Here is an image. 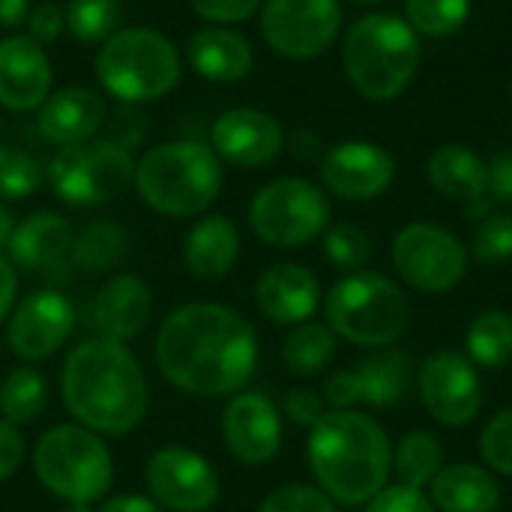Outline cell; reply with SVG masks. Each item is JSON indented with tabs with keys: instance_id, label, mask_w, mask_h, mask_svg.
<instances>
[{
	"instance_id": "cell-1",
	"label": "cell",
	"mask_w": 512,
	"mask_h": 512,
	"mask_svg": "<svg viewBox=\"0 0 512 512\" xmlns=\"http://www.w3.org/2000/svg\"><path fill=\"white\" fill-rule=\"evenodd\" d=\"M156 366L183 393L234 396L258 366L252 324L222 303H183L156 333Z\"/></svg>"
},
{
	"instance_id": "cell-2",
	"label": "cell",
	"mask_w": 512,
	"mask_h": 512,
	"mask_svg": "<svg viewBox=\"0 0 512 512\" xmlns=\"http://www.w3.org/2000/svg\"><path fill=\"white\" fill-rule=\"evenodd\" d=\"M60 396L78 426L96 435L138 429L150 408L147 378L123 342L87 339L75 345L60 372Z\"/></svg>"
},
{
	"instance_id": "cell-3",
	"label": "cell",
	"mask_w": 512,
	"mask_h": 512,
	"mask_svg": "<svg viewBox=\"0 0 512 512\" xmlns=\"http://www.w3.org/2000/svg\"><path fill=\"white\" fill-rule=\"evenodd\" d=\"M309 468L318 489L345 507L369 504L387 489L393 447L384 429L360 411H327L309 429Z\"/></svg>"
},
{
	"instance_id": "cell-4",
	"label": "cell",
	"mask_w": 512,
	"mask_h": 512,
	"mask_svg": "<svg viewBox=\"0 0 512 512\" xmlns=\"http://www.w3.org/2000/svg\"><path fill=\"white\" fill-rule=\"evenodd\" d=\"M135 192L141 201L171 219L210 210L222 192V159L201 141H168L135 159Z\"/></svg>"
},
{
	"instance_id": "cell-5",
	"label": "cell",
	"mask_w": 512,
	"mask_h": 512,
	"mask_svg": "<svg viewBox=\"0 0 512 512\" xmlns=\"http://www.w3.org/2000/svg\"><path fill=\"white\" fill-rule=\"evenodd\" d=\"M342 63L360 96L390 102L408 90L420 69L417 30L393 12L363 15L342 42Z\"/></svg>"
},
{
	"instance_id": "cell-6",
	"label": "cell",
	"mask_w": 512,
	"mask_h": 512,
	"mask_svg": "<svg viewBox=\"0 0 512 512\" xmlns=\"http://www.w3.org/2000/svg\"><path fill=\"white\" fill-rule=\"evenodd\" d=\"M96 78L123 105H144L168 96L183 75L177 45L153 27H120L96 51Z\"/></svg>"
},
{
	"instance_id": "cell-7",
	"label": "cell",
	"mask_w": 512,
	"mask_h": 512,
	"mask_svg": "<svg viewBox=\"0 0 512 512\" xmlns=\"http://www.w3.org/2000/svg\"><path fill=\"white\" fill-rule=\"evenodd\" d=\"M324 315L336 336L363 348H384L408 330L411 306L393 279L357 270L330 288Z\"/></svg>"
},
{
	"instance_id": "cell-8",
	"label": "cell",
	"mask_w": 512,
	"mask_h": 512,
	"mask_svg": "<svg viewBox=\"0 0 512 512\" xmlns=\"http://www.w3.org/2000/svg\"><path fill=\"white\" fill-rule=\"evenodd\" d=\"M39 483L66 504H93L114 483V459L105 441L84 426H54L33 447Z\"/></svg>"
},
{
	"instance_id": "cell-9",
	"label": "cell",
	"mask_w": 512,
	"mask_h": 512,
	"mask_svg": "<svg viewBox=\"0 0 512 512\" xmlns=\"http://www.w3.org/2000/svg\"><path fill=\"white\" fill-rule=\"evenodd\" d=\"M48 183L69 207H99L132 189L135 159L108 138H90L60 147L48 165Z\"/></svg>"
},
{
	"instance_id": "cell-10",
	"label": "cell",
	"mask_w": 512,
	"mask_h": 512,
	"mask_svg": "<svg viewBox=\"0 0 512 512\" xmlns=\"http://www.w3.org/2000/svg\"><path fill=\"white\" fill-rule=\"evenodd\" d=\"M249 225L258 240L276 249H297L330 225V198L303 177H279L258 189L249 204Z\"/></svg>"
},
{
	"instance_id": "cell-11",
	"label": "cell",
	"mask_w": 512,
	"mask_h": 512,
	"mask_svg": "<svg viewBox=\"0 0 512 512\" xmlns=\"http://www.w3.org/2000/svg\"><path fill=\"white\" fill-rule=\"evenodd\" d=\"M396 273L423 294H444L468 273L465 243L441 225L411 222L393 240Z\"/></svg>"
},
{
	"instance_id": "cell-12",
	"label": "cell",
	"mask_w": 512,
	"mask_h": 512,
	"mask_svg": "<svg viewBox=\"0 0 512 512\" xmlns=\"http://www.w3.org/2000/svg\"><path fill=\"white\" fill-rule=\"evenodd\" d=\"M342 30L339 0H264L261 36L288 60L321 57Z\"/></svg>"
},
{
	"instance_id": "cell-13",
	"label": "cell",
	"mask_w": 512,
	"mask_h": 512,
	"mask_svg": "<svg viewBox=\"0 0 512 512\" xmlns=\"http://www.w3.org/2000/svg\"><path fill=\"white\" fill-rule=\"evenodd\" d=\"M150 498L168 512H207L216 507L222 483L216 468L189 447H162L144 468Z\"/></svg>"
},
{
	"instance_id": "cell-14",
	"label": "cell",
	"mask_w": 512,
	"mask_h": 512,
	"mask_svg": "<svg viewBox=\"0 0 512 512\" xmlns=\"http://www.w3.org/2000/svg\"><path fill=\"white\" fill-rule=\"evenodd\" d=\"M75 330V306L57 288H39L27 294L9 312L6 342L15 357L27 363L57 354Z\"/></svg>"
},
{
	"instance_id": "cell-15",
	"label": "cell",
	"mask_w": 512,
	"mask_h": 512,
	"mask_svg": "<svg viewBox=\"0 0 512 512\" xmlns=\"http://www.w3.org/2000/svg\"><path fill=\"white\" fill-rule=\"evenodd\" d=\"M420 399L441 426H468L483 408V384L477 366L459 351L432 354L420 369Z\"/></svg>"
},
{
	"instance_id": "cell-16",
	"label": "cell",
	"mask_w": 512,
	"mask_h": 512,
	"mask_svg": "<svg viewBox=\"0 0 512 512\" xmlns=\"http://www.w3.org/2000/svg\"><path fill=\"white\" fill-rule=\"evenodd\" d=\"M72 243L75 231L69 219L51 210H36L15 225L6 252L15 270H24L33 279L63 282L72 270Z\"/></svg>"
},
{
	"instance_id": "cell-17",
	"label": "cell",
	"mask_w": 512,
	"mask_h": 512,
	"mask_svg": "<svg viewBox=\"0 0 512 512\" xmlns=\"http://www.w3.org/2000/svg\"><path fill=\"white\" fill-rule=\"evenodd\" d=\"M321 183L345 201H369L384 195L396 180V159L372 141H345L324 153Z\"/></svg>"
},
{
	"instance_id": "cell-18",
	"label": "cell",
	"mask_w": 512,
	"mask_h": 512,
	"mask_svg": "<svg viewBox=\"0 0 512 512\" xmlns=\"http://www.w3.org/2000/svg\"><path fill=\"white\" fill-rule=\"evenodd\" d=\"M222 438L243 465H267L282 447V417L264 393H234L222 411Z\"/></svg>"
},
{
	"instance_id": "cell-19",
	"label": "cell",
	"mask_w": 512,
	"mask_h": 512,
	"mask_svg": "<svg viewBox=\"0 0 512 512\" xmlns=\"http://www.w3.org/2000/svg\"><path fill=\"white\" fill-rule=\"evenodd\" d=\"M210 147L237 168H264L282 153L285 135L273 114L261 108H228L210 129Z\"/></svg>"
},
{
	"instance_id": "cell-20",
	"label": "cell",
	"mask_w": 512,
	"mask_h": 512,
	"mask_svg": "<svg viewBox=\"0 0 512 512\" xmlns=\"http://www.w3.org/2000/svg\"><path fill=\"white\" fill-rule=\"evenodd\" d=\"M54 69L39 42L27 33L0 39V105L15 114L39 111L51 96Z\"/></svg>"
},
{
	"instance_id": "cell-21",
	"label": "cell",
	"mask_w": 512,
	"mask_h": 512,
	"mask_svg": "<svg viewBox=\"0 0 512 512\" xmlns=\"http://www.w3.org/2000/svg\"><path fill=\"white\" fill-rule=\"evenodd\" d=\"M108 120V105L93 87L75 84L54 90L36 111V126L45 141L57 147H72L96 138Z\"/></svg>"
},
{
	"instance_id": "cell-22",
	"label": "cell",
	"mask_w": 512,
	"mask_h": 512,
	"mask_svg": "<svg viewBox=\"0 0 512 512\" xmlns=\"http://www.w3.org/2000/svg\"><path fill=\"white\" fill-rule=\"evenodd\" d=\"M153 315V291L141 276L117 273L111 276L93 300V327L102 339L129 342L144 333Z\"/></svg>"
},
{
	"instance_id": "cell-23",
	"label": "cell",
	"mask_w": 512,
	"mask_h": 512,
	"mask_svg": "<svg viewBox=\"0 0 512 512\" xmlns=\"http://www.w3.org/2000/svg\"><path fill=\"white\" fill-rule=\"evenodd\" d=\"M255 300L264 318L273 324H306L321 306V285L312 270L300 264H276L270 267L258 285Z\"/></svg>"
},
{
	"instance_id": "cell-24",
	"label": "cell",
	"mask_w": 512,
	"mask_h": 512,
	"mask_svg": "<svg viewBox=\"0 0 512 512\" xmlns=\"http://www.w3.org/2000/svg\"><path fill=\"white\" fill-rule=\"evenodd\" d=\"M186 60L201 78L213 84H234L252 72L255 51L243 33L222 27V24H210L189 36Z\"/></svg>"
},
{
	"instance_id": "cell-25",
	"label": "cell",
	"mask_w": 512,
	"mask_h": 512,
	"mask_svg": "<svg viewBox=\"0 0 512 512\" xmlns=\"http://www.w3.org/2000/svg\"><path fill=\"white\" fill-rule=\"evenodd\" d=\"M240 258V234L237 225L222 216L210 213L198 219L186 240H183V264L198 279H222Z\"/></svg>"
},
{
	"instance_id": "cell-26",
	"label": "cell",
	"mask_w": 512,
	"mask_h": 512,
	"mask_svg": "<svg viewBox=\"0 0 512 512\" xmlns=\"http://www.w3.org/2000/svg\"><path fill=\"white\" fill-rule=\"evenodd\" d=\"M429 180L444 198L471 207L489 192V165L462 144H444L429 156Z\"/></svg>"
},
{
	"instance_id": "cell-27",
	"label": "cell",
	"mask_w": 512,
	"mask_h": 512,
	"mask_svg": "<svg viewBox=\"0 0 512 512\" xmlns=\"http://www.w3.org/2000/svg\"><path fill=\"white\" fill-rule=\"evenodd\" d=\"M429 489L435 510L441 512H495L501 504V489L495 477L480 465L441 468Z\"/></svg>"
},
{
	"instance_id": "cell-28",
	"label": "cell",
	"mask_w": 512,
	"mask_h": 512,
	"mask_svg": "<svg viewBox=\"0 0 512 512\" xmlns=\"http://www.w3.org/2000/svg\"><path fill=\"white\" fill-rule=\"evenodd\" d=\"M411 357L405 351H381L354 369L360 402L372 408H390L405 399L411 387Z\"/></svg>"
},
{
	"instance_id": "cell-29",
	"label": "cell",
	"mask_w": 512,
	"mask_h": 512,
	"mask_svg": "<svg viewBox=\"0 0 512 512\" xmlns=\"http://www.w3.org/2000/svg\"><path fill=\"white\" fill-rule=\"evenodd\" d=\"M129 252V234L123 225L111 222V219H99L84 225L75 234L72 243V264L87 270V273H105L111 267H117Z\"/></svg>"
},
{
	"instance_id": "cell-30",
	"label": "cell",
	"mask_w": 512,
	"mask_h": 512,
	"mask_svg": "<svg viewBox=\"0 0 512 512\" xmlns=\"http://www.w3.org/2000/svg\"><path fill=\"white\" fill-rule=\"evenodd\" d=\"M468 360L483 369H501L512 360V315L504 309L480 312L465 336Z\"/></svg>"
},
{
	"instance_id": "cell-31",
	"label": "cell",
	"mask_w": 512,
	"mask_h": 512,
	"mask_svg": "<svg viewBox=\"0 0 512 512\" xmlns=\"http://www.w3.org/2000/svg\"><path fill=\"white\" fill-rule=\"evenodd\" d=\"M336 357V333L327 324H297L282 342V363L294 375H318Z\"/></svg>"
},
{
	"instance_id": "cell-32",
	"label": "cell",
	"mask_w": 512,
	"mask_h": 512,
	"mask_svg": "<svg viewBox=\"0 0 512 512\" xmlns=\"http://www.w3.org/2000/svg\"><path fill=\"white\" fill-rule=\"evenodd\" d=\"M48 408V384L30 366L12 369L0 384V417L12 426H27Z\"/></svg>"
},
{
	"instance_id": "cell-33",
	"label": "cell",
	"mask_w": 512,
	"mask_h": 512,
	"mask_svg": "<svg viewBox=\"0 0 512 512\" xmlns=\"http://www.w3.org/2000/svg\"><path fill=\"white\" fill-rule=\"evenodd\" d=\"M393 468H396V483L423 492L438 477V471L444 468V447H441L438 435L408 432L399 441Z\"/></svg>"
},
{
	"instance_id": "cell-34",
	"label": "cell",
	"mask_w": 512,
	"mask_h": 512,
	"mask_svg": "<svg viewBox=\"0 0 512 512\" xmlns=\"http://www.w3.org/2000/svg\"><path fill=\"white\" fill-rule=\"evenodd\" d=\"M66 12V30L81 45H102L120 30L123 6L120 0H69Z\"/></svg>"
},
{
	"instance_id": "cell-35",
	"label": "cell",
	"mask_w": 512,
	"mask_h": 512,
	"mask_svg": "<svg viewBox=\"0 0 512 512\" xmlns=\"http://www.w3.org/2000/svg\"><path fill=\"white\" fill-rule=\"evenodd\" d=\"M405 21L432 39L453 36L471 15V0H405Z\"/></svg>"
},
{
	"instance_id": "cell-36",
	"label": "cell",
	"mask_w": 512,
	"mask_h": 512,
	"mask_svg": "<svg viewBox=\"0 0 512 512\" xmlns=\"http://www.w3.org/2000/svg\"><path fill=\"white\" fill-rule=\"evenodd\" d=\"M45 180L42 165L21 147H0V201H24Z\"/></svg>"
},
{
	"instance_id": "cell-37",
	"label": "cell",
	"mask_w": 512,
	"mask_h": 512,
	"mask_svg": "<svg viewBox=\"0 0 512 512\" xmlns=\"http://www.w3.org/2000/svg\"><path fill=\"white\" fill-rule=\"evenodd\" d=\"M324 255L333 267L357 273L372 258V240L363 228H357L351 222L330 225L324 231Z\"/></svg>"
},
{
	"instance_id": "cell-38",
	"label": "cell",
	"mask_w": 512,
	"mask_h": 512,
	"mask_svg": "<svg viewBox=\"0 0 512 512\" xmlns=\"http://www.w3.org/2000/svg\"><path fill=\"white\" fill-rule=\"evenodd\" d=\"M480 456L492 471L512 477V408H504L486 423L480 435Z\"/></svg>"
},
{
	"instance_id": "cell-39",
	"label": "cell",
	"mask_w": 512,
	"mask_h": 512,
	"mask_svg": "<svg viewBox=\"0 0 512 512\" xmlns=\"http://www.w3.org/2000/svg\"><path fill=\"white\" fill-rule=\"evenodd\" d=\"M258 512H336V504L315 486L306 483H288L270 492Z\"/></svg>"
},
{
	"instance_id": "cell-40",
	"label": "cell",
	"mask_w": 512,
	"mask_h": 512,
	"mask_svg": "<svg viewBox=\"0 0 512 512\" xmlns=\"http://www.w3.org/2000/svg\"><path fill=\"white\" fill-rule=\"evenodd\" d=\"M474 258L480 264H504L512 258V216H489L474 234Z\"/></svg>"
},
{
	"instance_id": "cell-41",
	"label": "cell",
	"mask_w": 512,
	"mask_h": 512,
	"mask_svg": "<svg viewBox=\"0 0 512 512\" xmlns=\"http://www.w3.org/2000/svg\"><path fill=\"white\" fill-rule=\"evenodd\" d=\"M105 126H108V141H114L117 147H123L129 153L147 138V129H150L147 117L138 111V105H123V102L114 114H108Z\"/></svg>"
},
{
	"instance_id": "cell-42",
	"label": "cell",
	"mask_w": 512,
	"mask_h": 512,
	"mask_svg": "<svg viewBox=\"0 0 512 512\" xmlns=\"http://www.w3.org/2000/svg\"><path fill=\"white\" fill-rule=\"evenodd\" d=\"M264 0H189L192 12L210 24H237L252 18L261 9Z\"/></svg>"
},
{
	"instance_id": "cell-43",
	"label": "cell",
	"mask_w": 512,
	"mask_h": 512,
	"mask_svg": "<svg viewBox=\"0 0 512 512\" xmlns=\"http://www.w3.org/2000/svg\"><path fill=\"white\" fill-rule=\"evenodd\" d=\"M366 512H435V504L420 489H408V486L396 483V486L381 489L369 501Z\"/></svg>"
},
{
	"instance_id": "cell-44",
	"label": "cell",
	"mask_w": 512,
	"mask_h": 512,
	"mask_svg": "<svg viewBox=\"0 0 512 512\" xmlns=\"http://www.w3.org/2000/svg\"><path fill=\"white\" fill-rule=\"evenodd\" d=\"M24 24H27V36L45 48V45L57 42L60 33L66 30V12L57 3L45 0V3H39V6L30 9V15H27Z\"/></svg>"
},
{
	"instance_id": "cell-45",
	"label": "cell",
	"mask_w": 512,
	"mask_h": 512,
	"mask_svg": "<svg viewBox=\"0 0 512 512\" xmlns=\"http://www.w3.org/2000/svg\"><path fill=\"white\" fill-rule=\"evenodd\" d=\"M324 414H327V402H324V396H318L315 390L300 387V390H291V393L285 396V417H288L294 426L312 429Z\"/></svg>"
},
{
	"instance_id": "cell-46",
	"label": "cell",
	"mask_w": 512,
	"mask_h": 512,
	"mask_svg": "<svg viewBox=\"0 0 512 512\" xmlns=\"http://www.w3.org/2000/svg\"><path fill=\"white\" fill-rule=\"evenodd\" d=\"M324 402L333 411H351L354 405H360V390H357L354 372H336V375H330L327 384H324Z\"/></svg>"
},
{
	"instance_id": "cell-47",
	"label": "cell",
	"mask_w": 512,
	"mask_h": 512,
	"mask_svg": "<svg viewBox=\"0 0 512 512\" xmlns=\"http://www.w3.org/2000/svg\"><path fill=\"white\" fill-rule=\"evenodd\" d=\"M24 462V438L18 432V426L0 420V483L6 477H12Z\"/></svg>"
},
{
	"instance_id": "cell-48",
	"label": "cell",
	"mask_w": 512,
	"mask_h": 512,
	"mask_svg": "<svg viewBox=\"0 0 512 512\" xmlns=\"http://www.w3.org/2000/svg\"><path fill=\"white\" fill-rule=\"evenodd\" d=\"M15 294H18V270L15 264L0 252V324L9 318L12 306H15Z\"/></svg>"
},
{
	"instance_id": "cell-49",
	"label": "cell",
	"mask_w": 512,
	"mask_h": 512,
	"mask_svg": "<svg viewBox=\"0 0 512 512\" xmlns=\"http://www.w3.org/2000/svg\"><path fill=\"white\" fill-rule=\"evenodd\" d=\"M99 512H165L153 498L144 495H111L102 501Z\"/></svg>"
},
{
	"instance_id": "cell-50",
	"label": "cell",
	"mask_w": 512,
	"mask_h": 512,
	"mask_svg": "<svg viewBox=\"0 0 512 512\" xmlns=\"http://www.w3.org/2000/svg\"><path fill=\"white\" fill-rule=\"evenodd\" d=\"M489 189L504 198L512 201V153L510 156H498L492 165H489Z\"/></svg>"
},
{
	"instance_id": "cell-51",
	"label": "cell",
	"mask_w": 512,
	"mask_h": 512,
	"mask_svg": "<svg viewBox=\"0 0 512 512\" xmlns=\"http://www.w3.org/2000/svg\"><path fill=\"white\" fill-rule=\"evenodd\" d=\"M30 15V0H0V27L15 30L27 21Z\"/></svg>"
},
{
	"instance_id": "cell-52",
	"label": "cell",
	"mask_w": 512,
	"mask_h": 512,
	"mask_svg": "<svg viewBox=\"0 0 512 512\" xmlns=\"http://www.w3.org/2000/svg\"><path fill=\"white\" fill-rule=\"evenodd\" d=\"M15 216H12V210L0 201V252L3 249H9V243H12V234H15Z\"/></svg>"
},
{
	"instance_id": "cell-53",
	"label": "cell",
	"mask_w": 512,
	"mask_h": 512,
	"mask_svg": "<svg viewBox=\"0 0 512 512\" xmlns=\"http://www.w3.org/2000/svg\"><path fill=\"white\" fill-rule=\"evenodd\" d=\"M60 512H93V510H90V504H66Z\"/></svg>"
},
{
	"instance_id": "cell-54",
	"label": "cell",
	"mask_w": 512,
	"mask_h": 512,
	"mask_svg": "<svg viewBox=\"0 0 512 512\" xmlns=\"http://www.w3.org/2000/svg\"><path fill=\"white\" fill-rule=\"evenodd\" d=\"M354 3H384V0H354Z\"/></svg>"
},
{
	"instance_id": "cell-55",
	"label": "cell",
	"mask_w": 512,
	"mask_h": 512,
	"mask_svg": "<svg viewBox=\"0 0 512 512\" xmlns=\"http://www.w3.org/2000/svg\"><path fill=\"white\" fill-rule=\"evenodd\" d=\"M510 90H512V84H510Z\"/></svg>"
}]
</instances>
